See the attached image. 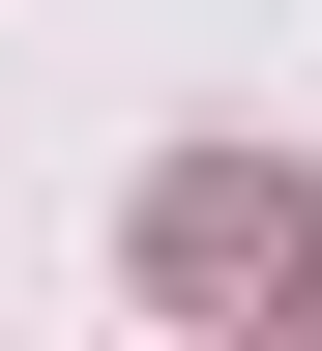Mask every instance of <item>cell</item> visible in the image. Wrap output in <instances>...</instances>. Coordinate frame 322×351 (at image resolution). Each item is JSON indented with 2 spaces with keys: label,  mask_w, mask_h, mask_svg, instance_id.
Segmentation results:
<instances>
[{
  "label": "cell",
  "mask_w": 322,
  "mask_h": 351,
  "mask_svg": "<svg viewBox=\"0 0 322 351\" xmlns=\"http://www.w3.org/2000/svg\"><path fill=\"white\" fill-rule=\"evenodd\" d=\"M293 263H322V176L293 147H176L147 176V293L176 322H235V293H293Z\"/></svg>",
  "instance_id": "cell-1"
},
{
  "label": "cell",
  "mask_w": 322,
  "mask_h": 351,
  "mask_svg": "<svg viewBox=\"0 0 322 351\" xmlns=\"http://www.w3.org/2000/svg\"><path fill=\"white\" fill-rule=\"evenodd\" d=\"M235 351H322V263H293V293H264V322H235Z\"/></svg>",
  "instance_id": "cell-2"
}]
</instances>
